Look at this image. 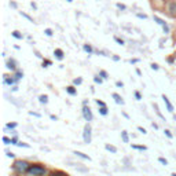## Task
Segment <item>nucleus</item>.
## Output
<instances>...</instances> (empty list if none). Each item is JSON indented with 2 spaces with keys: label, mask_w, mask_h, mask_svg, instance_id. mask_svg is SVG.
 Listing matches in <instances>:
<instances>
[{
  "label": "nucleus",
  "mask_w": 176,
  "mask_h": 176,
  "mask_svg": "<svg viewBox=\"0 0 176 176\" xmlns=\"http://www.w3.org/2000/svg\"><path fill=\"white\" fill-rule=\"evenodd\" d=\"M30 165L32 164H29L28 161H25V160H17L13 165V169L15 171L18 175H25V173H28Z\"/></svg>",
  "instance_id": "nucleus-1"
},
{
  "label": "nucleus",
  "mask_w": 176,
  "mask_h": 176,
  "mask_svg": "<svg viewBox=\"0 0 176 176\" xmlns=\"http://www.w3.org/2000/svg\"><path fill=\"white\" fill-rule=\"evenodd\" d=\"M29 176H45L47 175V168L43 167L41 164H32L29 171H28Z\"/></svg>",
  "instance_id": "nucleus-2"
},
{
  "label": "nucleus",
  "mask_w": 176,
  "mask_h": 176,
  "mask_svg": "<svg viewBox=\"0 0 176 176\" xmlns=\"http://www.w3.org/2000/svg\"><path fill=\"white\" fill-rule=\"evenodd\" d=\"M164 8L171 18H176V0H167Z\"/></svg>",
  "instance_id": "nucleus-3"
},
{
  "label": "nucleus",
  "mask_w": 176,
  "mask_h": 176,
  "mask_svg": "<svg viewBox=\"0 0 176 176\" xmlns=\"http://www.w3.org/2000/svg\"><path fill=\"white\" fill-rule=\"evenodd\" d=\"M83 140H84V143H87V145H89L91 140H92V128L89 125V123H87V124L84 125V129H83Z\"/></svg>",
  "instance_id": "nucleus-4"
},
{
  "label": "nucleus",
  "mask_w": 176,
  "mask_h": 176,
  "mask_svg": "<svg viewBox=\"0 0 176 176\" xmlns=\"http://www.w3.org/2000/svg\"><path fill=\"white\" fill-rule=\"evenodd\" d=\"M153 18H154V21L157 22V25L161 26V29H162L164 35H169V33H171V26H169V24H168V22H167L165 19L160 18L158 15H154Z\"/></svg>",
  "instance_id": "nucleus-5"
},
{
  "label": "nucleus",
  "mask_w": 176,
  "mask_h": 176,
  "mask_svg": "<svg viewBox=\"0 0 176 176\" xmlns=\"http://www.w3.org/2000/svg\"><path fill=\"white\" fill-rule=\"evenodd\" d=\"M81 113H83V117H84V120H85V121H88V123L94 120V114H92V110L89 109V106H83Z\"/></svg>",
  "instance_id": "nucleus-6"
},
{
  "label": "nucleus",
  "mask_w": 176,
  "mask_h": 176,
  "mask_svg": "<svg viewBox=\"0 0 176 176\" xmlns=\"http://www.w3.org/2000/svg\"><path fill=\"white\" fill-rule=\"evenodd\" d=\"M17 79L14 76H8V74H3V84L4 85H8V87H13L17 84Z\"/></svg>",
  "instance_id": "nucleus-7"
},
{
  "label": "nucleus",
  "mask_w": 176,
  "mask_h": 176,
  "mask_svg": "<svg viewBox=\"0 0 176 176\" xmlns=\"http://www.w3.org/2000/svg\"><path fill=\"white\" fill-rule=\"evenodd\" d=\"M6 68L7 70H10V72H15V70L18 69V65H17V61L14 59V58H8L6 61Z\"/></svg>",
  "instance_id": "nucleus-8"
},
{
  "label": "nucleus",
  "mask_w": 176,
  "mask_h": 176,
  "mask_svg": "<svg viewBox=\"0 0 176 176\" xmlns=\"http://www.w3.org/2000/svg\"><path fill=\"white\" fill-rule=\"evenodd\" d=\"M162 101H164V103H165V106H167V110H168L169 113H173V106H172V103L169 102V99H168L167 95H162Z\"/></svg>",
  "instance_id": "nucleus-9"
},
{
  "label": "nucleus",
  "mask_w": 176,
  "mask_h": 176,
  "mask_svg": "<svg viewBox=\"0 0 176 176\" xmlns=\"http://www.w3.org/2000/svg\"><path fill=\"white\" fill-rule=\"evenodd\" d=\"M54 55H55V58H57L58 61H63L65 52H63V50H61V48H55V50H54Z\"/></svg>",
  "instance_id": "nucleus-10"
},
{
  "label": "nucleus",
  "mask_w": 176,
  "mask_h": 176,
  "mask_svg": "<svg viewBox=\"0 0 176 176\" xmlns=\"http://www.w3.org/2000/svg\"><path fill=\"white\" fill-rule=\"evenodd\" d=\"M83 50L85 51L88 55H91V54H94L95 52V50L92 48V45H91V44H83Z\"/></svg>",
  "instance_id": "nucleus-11"
},
{
  "label": "nucleus",
  "mask_w": 176,
  "mask_h": 176,
  "mask_svg": "<svg viewBox=\"0 0 176 176\" xmlns=\"http://www.w3.org/2000/svg\"><path fill=\"white\" fill-rule=\"evenodd\" d=\"M112 96H113L114 102H116L117 105H124V99L121 98V95H118V94H117V92H114V94L112 95Z\"/></svg>",
  "instance_id": "nucleus-12"
},
{
  "label": "nucleus",
  "mask_w": 176,
  "mask_h": 176,
  "mask_svg": "<svg viewBox=\"0 0 176 176\" xmlns=\"http://www.w3.org/2000/svg\"><path fill=\"white\" fill-rule=\"evenodd\" d=\"M66 92L72 96H76L77 95V88H76V85H69V87H66Z\"/></svg>",
  "instance_id": "nucleus-13"
},
{
  "label": "nucleus",
  "mask_w": 176,
  "mask_h": 176,
  "mask_svg": "<svg viewBox=\"0 0 176 176\" xmlns=\"http://www.w3.org/2000/svg\"><path fill=\"white\" fill-rule=\"evenodd\" d=\"M13 76L17 79V81H19V80H22V79H24V72H22L21 69H17L13 73Z\"/></svg>",
  "instance_id": "nucleus-14"
},
{
  "label": "nucleus",
  "mask_w": 176,
  "mask_h": 176,
  "mask_svg": "<svg viewBox=\"0 0 176 176\" xmlns=\"http://www.w3.org/2000/svg\"><path fill=\"white\" fill-rule=\"evenodd\" d=\"M73 154H74L76 157H80V158H83V160H88V161H91V157L87 156V154H84V153H81V151H73Z\"/></svg>",
  "instance_id": "nucleus-15"
},
{
  "label": "nucleus",
  "mask_w": 176,
  "mask_h": 176,
  "mask_svg": "<svg viewBox=\"0 0 176 176\" xmlns=\"http://www.w3.org/2000/svg\"><path fill=\"white\" fill-rule=\"evenodd\" d=\"M11 36H13L14 39H17V40H22V39H24V35L19 30H13L11 32Z\"/></svg>",
  "instance_id": "nucleus-16"
},
{
  "label": "nucleus",
  "mask_w": 176,
  "mask_h": 176,
  "mask_svg": "<svg viewBox=\"0 0 176 176\" xmlns=\"http://www.w3.org/2000/svg\"><path fill=\"white\" fill-rule=\"evenodd\" d=\"M99 114L101 116H107L109 114V109H107V106H99Z\"/></svg>",
  "instance_id": "nucleus-17"
},
{
  "label": "nucleus",
  "mask_w": 176,
  "mask_h": 176,
  "mask_svg": "<svg viewBox=\"0 0 176 176\" xmlns=\"http://www.w3.org/2000/svg\"><path fill=\"white\" fill-rule=\"evenodd\" d=\"M121 139L124 143H128L129 142V136H128V132L127 131H121Z\"/></svg>",
  "instance_id": "nucleus-18"
},
{
  "label": "nucleus",
  "mask_w": 176,
  "mask_h": 176,
  "mask_svg": "<svg viewBox=\"0 0 176 176\" xmlns=\"http://www.w3.org/2000/svg\"><path fill=\"white\" fill-rule=\"evenodd\" d=\"M39 102H40L41 105H47V103H48V96H47V95H40V96H39Z\"/></svg>",
  "instance_id": "nucleus-19"
},
{
  "label": "nucleus",
  "mask_w": 176,
  "mask_h": 176,
  "mask_svg": "<svg viewBox=\"0 0 176 176\" xmlns=\"http://www.w3.org/2000/svg\"><path fill=\"white\" fill-rule=\"evenodd\" d=\"M132 149H135V150H140V151H146L147 150V147L146 146H140V145H131Z\"/></svg>",
  "instance_id": "nucleus-20"
},
{
  "label": "nucleus",
  "mask_w": 176,
  "mask_h": 176,
  "mask_svg": "<svg viewBox=\"0 0 176 176\" xmlns=\"http://www.w3.org/2000/svg\"><path fill=\"white\" fill-rule=\"evenodd\" d=\"M81 164H72V167H74L77 171H81V172H88L87 168H84V167H80Z\"/></svg>",
  "instance_id": "nucleus-21"
},
{
  "label": "nucleus",
  "mask_w": 176,
  "mask_h": 176,
  "mask_svg": "<svg viewBox=\"0 0 176 176\" xmlns=\"http://www.w3.org/2000/svg\"><path fill=\"white\" fill-rule=\"evenodd\" d=\"M44 35H45L47 37H52V36H54V30H52L51 28H47V29H44Z\"/></svg>",
  "instance_id": "nucleus-22"
},
{
  "label": "nucleus",
  "mask_w": 176,
  "mask_h": 176,
  "mask_svg": "<svg viewBox=\"0 0 176 176\" xmlns=\"http://www.w3.org/2000/svg\"><path fill=\"white\" fill-rule=\"evenodd\" d=\"M51 176H69V175L65 173V172H62V171H54V172L51 173Z\"/></svg>",
  "instance_id": "nucleus-23"
},
{
  "label": "nucleus",
  "mask_w": 176,
  "mask_h": 176,
  "mask_svg": "<svg viewBox=\"0 0 176 176\" xmlns=\"http://www.w3.org/2000/svg\"><path fill=\"white\" fill-rule=\"evenodd\" d=\"M105 149H106L107 151H110V153H117V149L112 145H105Z\"/></svg>",
  "instance_id": "nucleus-24"
},
{
  "label": "nucleus",
  "mask_w": 176,
  "mask_h": 176,
  "mask_svg": "<svg viewBox=\"0 0 176 176\" xmlns=\"http://www.w3.org/2000/svg\"><path fill=\"white\" fill-rule=\"evenodd\" d=\"M17 128V123H7L4 129H15Z\"/></svg>",
  "instance_id": "nucleus-25"
},
{
  "label": "nucleus",
  "mask_w": 176,
  "mask_h": 176,
  "mask_svg": "<svg viewBox=\"0 0 176 176\" xmlns=\"http://www.w3.org/2000/svg\"><path fill=\"white\" fill-rule=\"evenodd\" d=\"M99 76H101L103 80H107V79H109V73H107L106 70H99Z\"/></svg>",
  "instance_id": "nucleus-26"
},
{
  "label": "nucleus",
  "mask_w": 176,
  "mask_h": 176,
  "mask_svg": "<svg viewBox=\"0 0 176 176\" xmlns=\"http://www.w3.org/2000/svg\"><path fill=\"white\" fill-rule=\"evenodd\" d=\"M94 83L95 84H102V83H103V79H102L99 74H96V76H94Z\"/></svg>",
  "instance_id": "nucleus-27"
},
{
  "label": "nucleus",
  "mask_w": 176,
  "mask_h": 176,
  "mask_svg": "<svg viewBox=\"0 0 176 176\" xmlns=\"http://www.w3.org/2000/svg\"><path fill=\"white\" fill-rule=\"evenodd\" d=\"M19 14H21V15H22L24 18H26V19H28L29 22H35V21H33V18H32L30 15H28V14H26V13H24V11H19Z\"/></svg>",
  "instance_id": "nucleus-28"
},
{
  "label": "nucleus",
  "mask_w": 176,
  "mask_h": 176,
  "mask_svg": "<svg viewBox=\"0 0 176 176\" xmlns=\"http://www.w3.org/2000/svg\"><path fill=\"white\" fill-rule=\"evenodd\" d=\"M154 109H156V113H157V116H158V117H160V118H161V120H164V121H165V117H164L162 114H161V112L158 110V106H157V105H156V103H154Z\"/></svg>",
  "instance_id": "nucleus-29"
},
{
  "label": "nucleus",
  "mask_w": 176,
  "mask_h": 176,
  "mask_svg": "<svg viewBox=\"0 0 176 176\" xmlns=\"http://www.w3.org/2000/svg\"><path fill=\"white\" fill-rule=\"evenodd\" d=\"M116 7H117L118 10H121V11H125L127 10V6L125 4H123V3H116Z\"/></svg>",
  "instance_id": "nucleus-30"
},
{
  "label": "nucleus",
  "mask_w": 176,
  "mask_h": 176,
  "mask_svg": "<svg viewBox=\"0 0 176 176\" xmlns=\"http://www.w3.org/2000/svg\"><path fill=\"white\" fill-rule=\"evenodd\" d=\"M80 84H83V79H81V77H77V79H74V80H73V85H80Z\"/></svg>",
  "instance_id": "nucleus-31"
},
{
  "label": "nucleus",
  "mask_w": 176,
  "mask_h": 176,
  "mask_svg": "<svg viewBox=\"0 0 176 176\" xmlns=\"http://www.w3.org/2000/svg\"><path fill=\"white\" fill-rule=\"evenodd\" d=\"M51 65H52V62H51L50 59H43V68H48Z\"/></svg>",
  "instance_id": "nucleus-32"
},
{
  "label": "nucleus",
  "mask_w": 176,
  "mask_h": 176,
  "mask_svg": "<svg viewBox=\"0 0 176 176\" xmlns=\"http://www.w3.org/2000/svg\"><path fill=\"white\" fill-rule=\"evenodd\" d=\"M1 140H3V143H4V145H11V139L7 138V136H3Z\"/></svg>",
  "instance_id": "nucleus-33"
},
{
  "label": "nucleus",
  "mask_w": 176,
  "mask_h": 176,
  "mask_svg": "<svg viewBox=\"0 0 176 176\" xmlns=\"http://www.w3.org/2000/svg\"><path fill=\"white\" fill-rule=\"evenodd\" d=\"M114 40H116V41H117V43H118L120 45H124V44H125V41H124L123 39H120L118 36H114Z\"/></svg>",
  "instance_id": "nucleus-34"
},
{
  "label": "nucleus",
  "mask_w": 176,
  "mask_h": 176,
  "mask_svg": "<svg viewBox=\"0 0 176 176\" xmlns=\"http://www.w3.org/2000/svg\"><path fill=\"white\" fill-rule=\"evenodd\" d=\"M17 146H18V147H26V149H29V147H30V145L24 143V142H18V143H17Z\"/></svg>",
  "instance_id": "nucleus-35"
},
{
  "label": "nucleus",
  "mask_w": 176,
  "mask_h": 176,
  "mask_svg": "<svg viewBox=\"0 0 176 176\" xmlns=\"http://www.w3.org/2000/svg\"><path fill=\"white\" fill-rule=\"evenodd\" d=\"M133 95H135L136 101H142V94H140L139 91H135V92H133Z\"/></svg>",
  "instance_id": "nucleus-36"
},
{
  "label": "nucleus",
  "mask_w": 176,
  "mask_h": 176,
  "mask_svg": "<svg viewBox=\"0 0 176 176\" xmlns=\"http://www.w3.org/2000/svg\"><path fill=\"white\" fill-rule=\"evenodd\" d=\"M158 162H160V164H162V165H165V167L168 165V161H167V160H165L164 157H160V158H158Z\"/></svg>",
  "instance_id": "nucleus-37"
},
{
  "label": "nucleus",
  "mask_w": 176,
  "mask_h": 176,
  "mask_svg": "<svg viewBox=\"0 0 176 176\" xmlns=\"http://www.w3.org/2000/svg\"><path fill=\"white\" fill-rule=\"evenodd\" d=\"M136 17L140 19H147V15H146V14H142V13H136Z\"/></svg>",
  "instance_id": "nucleus-38"
},
{
  "label": "nucleus",
  "mask_w": 176,
  "mask_h": 176,
  "mask_svg": "<svg viewBox=\"0 0 176 176\" xmlns=\"http://www.w3.org/2000/svg\"><path fill=\"white\" fill-rule=\"evenodd\" d=\"M164 133H165V135H167V136H168L169 139L173 138V135H172V132H171L169 129H165V131H164Z\"/></svg>",
  "instance_id": "nucleus-39"
},
{
  "label": "nucleus",
  "mask_w": 176,
  "mask_h": 176,
  "mask_svg": "<svg viewBox=\"0 0 176 176\" xmlns=\"http://www.w3.org/2000/svg\"><path fill=\"white\" fill-rule=\"evenodd\" d=\"M95 103H96L98 106H106V103H105L103 101H99V99H96V101H95Z\"/></svg>",
  "instance_id": "nucleus-40"
},
{
  "label": "nucleus",
  "mask_w": 176,
  "mask_h": 176,
  "mask_svg": "<svg viewBox=\"0 0 176 176\" xmlns=\"http://www.w3.org/2000/svg\"><path fill=\"white\" fill-rule=\"evenodd\" d=\"M150 68H151V69H153V70H158V69H160V66H158V63H151V65H150Z\"/></svg>",
  "instance_id": "nucleus-41"
},
{
  "label": "nucleus",
  "mask_w": 176,
  "mask_h": 176,
  "mask_svg": "<svg viewBox=\"0 0 176 176\" xmlns=\"http://www.w3.org/2000/svg\"><path fill=\"white\" fill-rule=\"evenodd\" d=\"M17 143H18V138H17V136H13V138H11V145L17 146Z\"/></svg>",
  "instance_id": "nucleus-42"
},
{
  "label": "nucleus",
  "mask_w": 176,
  "mask_h": 176,
  "mask_svg": "<svg viewBox=\"0 0 176 176\" xmlns=\"http://www.w3.org/2000/svg\"><path fill=\"white\" fill-rule=\"evenodd\" d=\"M6 156L8 158H14V153H13V151H8V150H7L6 151Z\"/></svg>",
  "instance_id": "nucleus-43"
},
{
  "label": "nucleus",
  "mask_w": 176,
  "mask_h": 176,
  "mask_svg": "<svg viewBox=\"0 0 176 176\" xmlns=\"http://www.w3.org/2000/svg\"><path fill=\"white\" fill-rule=\"evenodd\" d=\"M138 131H139V132H142L143 135H145V133H147V131H146V129L143 128V127H138Z\"/></svg>",
  "instance_id": "nucleus-44"
},
{
  "label": "nucleus",
  "mask_w": 176,
  "mask_h": 176,
  "mask_svg": "<svg viewBox=\"0 0 176 176\" xmlns=\"http://www.w3.org/2000/svg\"><path fill=\"white\" fill-rule=\"evenodd\" d=\"M18 89H19V87L17 85V84H15V85H13V87H11V92H17Z\"/></svg>",
  "instance_id": "nucleus-45"
},
{
  "label": "nucleus",
  "mask_w": 176,
  "mask_h": 176,
  "mask_svg": "<svg viewBox=\"0 0 176 176\" xmlns=\"http://www.w3.org/2000/svg\"><path fill=\"white\" fill-rule=\"evenodd\" d=\"M29 114H30V116H35V117H41V114L36 113V112H29Z\"/></svg>",
  "instance_id": "nucleus-46"
},
{
  "label": "nucleus",
  "mask_w": 176,
  "mask_h": 176,
  "mask_svg": "<svg viewBox=\"0 0 176 176\" xmlns=\"http://www.w3.org/2000/svg\"><path fill=\"white\" fill-rule=\"evenodd\" d=\"M10 7H13V8H17V7H18V4H17L15 1H13V0H11V1H10Z\"/></svg>",
  "instance_id": "nucleus-47"
},
{
  "label": "nucleus",
  "mask_w": 176,
  "mask_h": 176,
  "mask_svg": "<svg viewBox=\"0 0 176 176\" xmlns=\"http://www.w3.org/2000/svg\"><path fill=\"white\" fill-rule=\"evenodd\" d=\"M139 59L138 58H133V59H129V63H132V65H135V63H138Z\"/></svg>",
  "instance_id": "nucleus-48"
},
{
  "label": "nucleus",
  "mask_w": 176,
  "mask_h": 176,
  "mask_svg": "<svg viewBox=\"0 0 176 176\" xmlns=\"http://www.w3.org/2000/svg\"><path fill=\"white\" fill-rule=\"evenodd\" d=\"M116 85H117L118 88H123V87H124V83H123V81H116Z\"/></svg>",
  "instance_id": "nucleus-49"
},
{
  "label": "nucleus",
  "mask_w": 176,
  "mask_h": 176,
  "mask_svg": "<svg viewBox=\"0 0 176 176\" xmlns=\"http://www.w3.org/2000/svg\"><path fill=\"white\" fill-rule=\"evenodd\" d=\"M30 7L33 8V10H37V4H36L35 1H32V3H30Z\"/></svg>",
  "instance_id": "nucleus-50"
},
{
  "label": "nucleus",
  "mask_w": 176,
  "mask_h": 176,
  "mask_svg": "<svg viewBox=\"0 0 176 176\" xmlns=\"http://www.w3.org/2000/svg\"><path fill=\"white\" fill-rule=\"evenodd\" d=\"M88 103H89V101H88V99H84V101H83V106H88Z\"/></svg>",
  "instance_id": "nucleus-51"
},
{
  "label": "nucleus",
  "mask_w": 176,
  "mask_h": 176,
  "mask_svg": "<svg viewBox=\"0 0 176 176\" xmlns=\"http://www.w3.org/2000/svg\"><path fill=\"white\" fill-rule=\"evenodd\" d=\"M112 58H113V61H116V62H118L120 61V57H117V55H113Z\"/></svg>",
  "instance_id": "nucleus-52"
},
{
  "label": "nucleus",
  "mask_w": 176,
  "mask_h": 176,
  "mask_svg": "<svg viewBox=\"0 0 176 176\" xmlns=\"http://www.w3.org/2000/svg\"><path fill=\"white\" fill-rule=\"evenodd\" d=\"M151 127H153L154 129H158V125H157V124H156V123H151Z\"/></svg>",
  "instance_id": "nucleus-53"
},
{
  "label": "nucleus",
  "mask_w": 176,
  "mask_h": 176,
  "mask_svg": "<svg viewBox=\"0 0 176 176\" xmlns=\"http://www.w3.org/2000/svg\"><path fill=\"white\" fill-rule=\"evenodd\" d=\"M35 54H36V57L37 58H41V59H43V57L40 55V52H39V51H35Z\"/></svg>",
  "instance_id": "nucleus-54"
},
{
  "label": "nucleus",
  "mask_w": 176,
  "mask_h": 176,
  "mask_svg": "<svg viewBox=\"0 0 176 176\" xmlns=\"http://www.w3.org/2000/svg\"><path fill=\"white\" fill-rule=\"evenodd\" d=\"M50 118H51V120H55V121H57L58 117H57V116H54V114H51V116H50Z\"/></svg>",
  "instance_id": "nucleus-55"
},
{
  "label": "nucleus",
  "mask_w": 176,
  "mask_h": 176,
  "mask_svg": "<svg viewBox=\"0 0 176 176\" xmlns=\"http://www.w3.org/2000/svg\"><path fill=\"white\" fill-rule=\"evenodd\" d=\"M136 74H138V76H142V72H140V69H136Z\"/></svg>",
  "instance_id": "nucleus-56"
},
{
  "label": "nucleus",
  "mask_w": 176,
  "mask_h": 176,
  "mask_svg": "<svg viewBox=\"0 0 176 176\" xmlns=\"http://www.w3.org/2000/svg\"><path fill=\"white\" fill-rule=\"evenodd\" d=\"M66 1H68V3H72V1H73V0H66Z\"/></svg>",
  "instance_id": "nucleus-57"
},
{
  "label": "nucleus",
  "mask_w": 176,
  "mask_h": 176,
  "mask_svg": "<svg viewBox=\"0 0 176 176\" xmlns=\"http://www.w3.org/2000/svg\"><path fill=\"white\" fill-rule=\"evenodd\" d=\"M171 176H176V173H172V175H171Z\"/></svg>",
  "instance_id": "nucleus-58"
},
{
  "label": "nucleus",
  "mask_w": 176,
  "mask_h": 176,
  "mask_svg": "<svg viewBox=\"0 0 176 176\" xmlns=\"http://www.w3.org/2000/svg\"><path fill=\"white\" fill-rule=\"evenodd\" d=\"M173 118H175V120H176V114H175V116H173Z\"/></svg>",
  "instance_id": "nucleus-59"
}]
</instances>
